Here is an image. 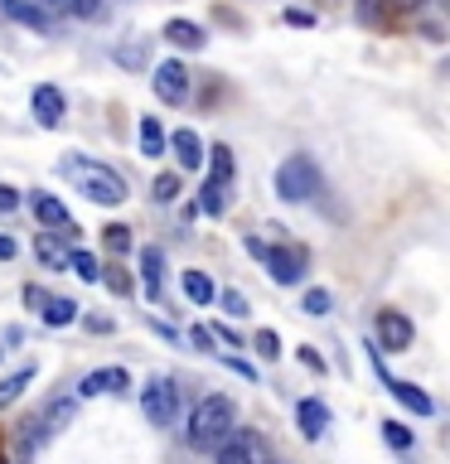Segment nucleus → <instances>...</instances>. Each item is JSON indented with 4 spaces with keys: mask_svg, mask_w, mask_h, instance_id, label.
<instances>
[{
    "mask_svg": "<svg viewBox=\"0 0 450 464\" xmlns=\"http://www.w3.org/2000/svg\"><path fill=\"white\" fill-rule=\"evenodd\" d=\"M58 174H64V179L78 188V194H87L93 203H107V208L126 203V179L112 165L93 160V155H64V160H58Z\"/></svg>",
    "mask_w": 450,
    "mask_h": 464,
    "instance_id": "1",
    "label": "nucleus"
},
{
    "mask_svg": "<svg viewBox=\"0 0 450 464\" xmlns=\"http://www.w3.org/2000/svg\"><path fill=\"white\" fill-rule=\"evenodd\" d=\"M232 420H238V411H232L228 397H203L194 406V416H189L184 435H189V445H194V450H218L232 435Z\"/></svg>",
    "mask_w": 450,
    "mask_h": 464,
    "instance_id": "2",
    "label": "nucleus"
},
{
    "mask_svg": "<svg viewBox=\"0 0 450 464\" xmlns=\"http://www.w3.org/2000/svg\"><path fill=\"white\" fill-rule=\"evenodd\" d=\"M276 194L286 203H310L319 194V169L310 155H290L281 169H276Z\"/></svg>",
    "mask_w": 450,
    "mask_h": 464,
    "instance_id": "3",
    "label": "nucleus"
},
{
    "mask_svg": "<svg viewBox=\"0 0 450 464\" xmlns=\"http://www.w3.org/2000/svg\"><path fill=\"white\" fill-rule=\"evenodd\" d=\"M141 411L151 426H174V420H180V387H174L170 377H155V382L141 392Z\"/></svg>",
    "mask_w": 450,
    "mask_h": 464,
    "instance_id": "4",
    "label": "nucleus"
},
{
    "mask_svg": "<svg viewBox=\"0 0 450 464\" xmlns=\"http://www.w3.org/2000/svg\"><path fill=\"white\" fill-rule=\"evenodd\" d=\"M257 261H267V271H271V281L276 285H296L300 281V266H305V252H300V246H261V256Z\"/></svg>",
    "mask_w": 450,
    "mask_h": 464,
    "instance_id": "5",
    "label": "nucleus"
},
{
    "mask_svg": "<svg viewBox=\"0 0 450 464\" xmlns=\"http://www.w3.org/2000/svg\"><path fill=\"white\" fill-rule=\"evenodd\" d=\"M155 97L170 102V107H180V102L189 97V68L180 63V58H165V63L155 68Z\"/></svg>",
    "mask_w": 450,
    "mask_h": 464,
    "instance_id": "6",
    "label": "nucleus"
},
{
    "mask_svg": "<svg viewBox=\"0 0 450 464\" xmlns=\"http://www.w3.org/2000/svg\"><path fill=\"white\" fill-rule=\"evenodd\" d=\"M377 343H383L387 353L412 348V319H406L402 310H383V314H377Z\"/></svg>",
    "mask_w": 450,
    "mask_h": 464,
    "instance_id": "7",
    "label": "nucleus"
},
{
    "mask_svg": "<svg viewBox=\"0 0 450 464\" xmlns=\"http://www.w3.org/2000/svg\"><path fill=\"white\" fill-rule=\"evenodd\" d=\"M213 464H261V445L252 440V435H238V430H232L228 440L213 450Z\"/></svg>",
    "mask_w": 450,
    "mask_h": 464,
    "instance_id": "8",
    "label": "nucleus"
},
{
    "mask_svg": "<svg viewBox=\"0 0 450 464\" xmlns=\"http://www.w3.org/2000/svg\"><path fill=\"white\" fill-rule=\"evenodd\" d=\"M64 111H68V102H64V92L58 87H34V116H39V126H64Z\"/></svg>",
    "mask_w": 450,
    "mask_h": 464,
    "instance_id": "9",
    "label": "nucleus"
},
{
    "mask_svg": "<svg viewBox=\"0 0 450 464\" xmlns=\"http://www.w3.org/2000/svg\"><path fill=\"white\" fill-rule=\"evenodd\" d=\"M131 387V372L126 368H97L83 377V397H97V392H126Z\"/></svg>",
    "mask_w": 450,
    "mask_h": 464,
    "instance_id": "10",
    "label": "nucleus"
},
{
    "mask_svg": "<svg viewBox=\"0 0 450 464\" xmlns=\"http://www.w3.org/2000/svg\"><path fill=\"white\" fill-rule=\"evenodd\" d=\"M0 14H10L15 24H29V29H54V20L34 5V0H0Z\"/></svg>",
    "mask_w": 450,
    "mask_h": 464,
    "instance_id": "11",
    "label": "nucleus"
},
{
    "mask_svg": "<svg viewBox=\"0 0 450 464\" xmlns=\"http://www.w3.org/2000/svg\"><path fill=\"white\" fill-rule=\"evenodd\" d=\"M296 420H300V435L305 440H319V435H325V426H329V411H325V401H300L296 406Z\"/></svg>",
    "mask_w": 450,
    "mask_h": 464,
    "instance_id": "12",
    "label": "nucleus"
},
{
    "mask_svg": "<svg viewBox=\"0 0 450 464\" xmlns=\"http://www.w3.org/2000/svg\"><path fill=\"white\" fill-rule=\"evenodd\" d=\"M34 256L44 261V266H54V271L68 266V246H64L58 232H39V237H34Z\"/></svg>",
    "mask_w": 450,
    "mask_h": 464,
    "instance_id": "13",
    "label": "nucleus"
},
{
    "mask_svg": "<svg viewBox=\"0 0 450 464\" xmlns=\"http://www.w3.org/2000/svg\"><path fill=\"white\" fill-rule=\"evenodd\" d=\"M78 310H83L78 300H68V295H49L39 314H44V324H49V329H64V324H73V319H78Z\"/></svg>",
    "mask_w": 450,
    "mask_h": 464,
    "instance_id": "14",
    "label": "nucleus"
},
{
    "mask_svg": "<svg viewBox=\"0 0 450 464\" xmlns=\"http://www.w3.org/2000/svg\"><path fill=\"white\" fill-rule=\"evenodd\" d=\"M199 213H209V218L228 213V179H213V174H209V184L199 188Z\"/></svg>",
    "mask_w": 450,
    "mask_h": 464,
    "instance_id": "15",
    "label": "nucleus"
},
{
    "mask_svg": "<svg viewBox=\"0 0 450 464\" xmlns=\"http://www.w3.org/2000/svg\"><path fill=\"white\" fill-rule=\"evenodd\" d=\"M170 145H174V155H180V169H199L203 165V145H199L194 130H174Z\"/></svg>",
    "mask_w": 450,
    "mask_h": 464,
    "instance_id": "16",
    "label": "nucleus"
},
{
    "mask_svg": "<svg viewBox=\"0 0 450 464\" xmlns=\"http://www.w3.org/2000/svg\"><path fill=\"white\" fill-rule=\"evenodd\" d=\"M165 39L174 44V49H203V44H209L194 20H170V24H165Z\"/></svg>",
    "mask_w": 450,
    "mask_h": 464,
    "instance_id": "17",
    "label": "nucleus"
},
{
    "mask_svg": "<svg viewBox=\"0 0 450 464\" xmlns=\"http://www.w3.org/2000/svg\"><path fill=\"white\" fill-rule=\"evenodd\" d=\"M34 218L44 227H73V218H68V208L58 203L54 194H34Z\"/></svg>",
    "mask_w": 450,
    "mask_h": 464,
    "instance_id": "18",
    "label": "nucleus"
},
{
    "mask_svg": "<svg viewBox=\"0 0 450 464\" xmlns=\"http://www.w3.org/2000/svg\"><path fill=\"white\" fill-rule=\"evenodd\" d=\"M387 387H392V397H397L402 406H412L416 416H431V411H435V406H431V397H426L421 387H412V382H397V377H387Z\"/></svg>",
    "mask_w": 450,
    "mask_h": 464,
    "instance_id": "19",
    "label": "nucleus"
},
{
    "mask_svg": "<svg viewBox=\"0 0 450 464\" xmlns=\"http://www.w3.org/2000/svg\"><path fill=\"white\" fill-rule=\"evenodd\" d=\"M141 271H145V295L160 300V276H165V256H160V246H145V252H141Z\"/></svg>",
    "mask_w": 450,
    "mask_h": 464,
    "instance_id": "20",
    "label": "nucleus"
},
{
    "mask_svg": "<svg viewBox=\"0 0 450 464\" xmlns=\"http://www.w3.org/2000/svg\"><path fill=\"white\" fill-rule=\"evenodd\" d=\"M29 377H34V362H24V368H15L5 382H0V406H15L24 397V387H29Z\"/></svg>",
    "mask_w": 450,
    "mask_h": 464,
    "instance_id": "21",
    "label": "nucleus"
},
{
    "mask_svg": "<svg viewBox=\"0 0 450 464\" xmlns=\"http://www.w3.org/2000/svg\"><path fill=\"white\" fill-rule=\"evenodd\" d=\"M136 140H141V155H160L165 150V130H160L155 116H141V130H136Z\"/></svg>",
    "mask_w": 450,
    "mask_h": 464,
    "instance_id": "22",
    "label": "nucleus"
},
{
    "mask_svg": "<svg viewBox=\"0 0 450 464\" xmlns=\"http://www.w3.org/2000/svg\"><path fill=\"white\" fill-rule=\"evenodd\" d=\"M68 266H73V276H83V281H102V261H97L93 252L68 246Z\"/></svg>",
    "mask_w": 450,
    "mask_h": 464,
    "instance_id": "23",
    "label": "nucleus"
},
{
    "mask_svg": "<svg viewBox=\"0 0 450 464\" xmlns=\"http://www.w3.org/2000/svg\"><path fill=\"white\" fill-rule=\"evenodd\" d=\"M184 295L194 300V304H209L218 290H213V281H209L203 271H184Z\"/></svg>",
    "mask_w": 450,
    "mask_h": 464,
    "instance_id": "24",
    "label": "nucleus"
},
{
    "mask_svg": "<svg viewBox=\"0 0 450 464\" xmlns=\"http://www.w3.org/2000/svg\"><path fill=\"white\" fill-rule=\"evenodd\" d=\"M49 5L64 14H78V20H97L102 14V0H49Z\"/></svg>",
    "mask_w": 450,
    "mask_h": 464,
    "instance_id": "25",
    "label": "nucleus"
},
{
    "mask_svg": "<svg viewBox=\"0 0 450 464\" xmlns=\"http://www.w3.org/2000/svg\"><path fill=\"white\" fill-rule=\"evenodd\" d=\"M102 242H107V246H112L116 256H122V252H131V227H122V223L102 227Z\"/></svg>",
    "mask_w": 450,
    "mask_h": 464,
    "instance_id": "26",
    "label": "nucleus"
},
{
    "mask_svg": "<svg viewBox=\"0 0 450 464\" xmlns=\"http://www.w3.org/2000/svg\"><path fill=\"white\" fill-rule=\"evenodd\" d=\"M213 179H232V150L228 145H213Z\"/></svg>",
    "mask_w": 450,
    "mask_h": 464,
    "instance_id": "27",
    "label": "nucleus"
},
{
    "mask_svg": "<svg viewBox=\"0 0 450 464\" xmlns=\"http://www.w3.org/2000/svg\"><path fill=\"white\" fill-rule=\"evenodd\" d=\"M102 281H107L116 295H131V276H126V266H102Z\"/></svg>",
    "mask_w": 450,
    "mask_h": 464,
    "instance_id": "28",
    "label": "nucleus"
},
{
    "mask_svg": "<svg viewBox=\"0 0 450 464\" xmlns=\"http://www.w3.org/2000/svg\"><path fill=\"white\" fill-rule=\"evenodd\" d=\"M383 435H387V445H392V450H412V430L397 426V420H383Z\"/></svg>",
    "mask_w": 450,
    "mask_h": 464,
    "instance_id": "29",
    "label": "nucleus"
},
{
    "mask_svg": "<svg viewBox=\"0 0 450 464\" xmlns=\"http://www.w3.org/2000/svg\"><path fill=\"white\" fill-rule=\"evenodd\" d=\"M252 343H257V353H261V358H281V339H276L271 329H257V339H252Z\"/></svg>",
    "mask_w": 450,
    "mask_h": 464,
    "instance_id": "30",
    "label": "nucleus"
},
{
    "mask_svg": "<svg viewBox=\"0 0 450 464\" xmlns=\"http://www.w3.org/2000/svg\"><path fill=\"white\" fill-rule=\"evenodd\" d=\"M155 198H160V203L180 198V174H160V179H155Z\"/></svg>",
    "mask_w": 450,
    "mask_h": 464,
    "instance_id": "31",
    "label": "nucleus"
},
{
    "mask_svg": "<svg viewBox=\"0 0 450 464\" xmlns=\"http://www.w3.org/2000/svg\"><path fill=\"white\" fill-rule=\"evenodd\" d=\"M305 314H329V290H305Z\"/></svg>",
    "mask_w": 450,
    "mask_h": 464,
    "instance_id": "32",
    "label": "nucleus"
},
{
    "mask_svg": "<svg viewBox=\"0 0 450 464\" xmlns=\"http://www.w3.org/2000/svg\"><path fill=\"white\" fill-rule=\"evenodd\" d=\"M223 310H228V314H238V319H242V314H247V300L238 295V290H223Z\"/></svg>",
    "mask_w": 450,
    "mask_h": 464,
    "instance_id": "33",
    "label": "nucleus"
},
{
    "mask_svg": "<svg viewBox=\"0 0 450 464\" xmlns=\"http://www.w3.org/2000/svg\"><path fill=\"white\" fill-rule=\"evenodd\" d=\"M15 208H20V194L10 184H0V213H15Z\"/></svg>",
    "mask_w": 450,
    "mask_h": 464,
    "instance_id": "34",
    "label": "nucleus"
},
{
    "mask_svg": "<svg viewBox=\"0 0 450 464\" xmlns=\"http://www.w3.org/2000/svg\"><path fill=\"white\" fill-rule=\"evenodd\" d=\"M44 300H49V290H39V285H24V304H29V310H44Z\"/></svg>",
    "mask_w": 450,
    "mask_h": 464,
    "instance_id": "35",
    "label": "nucleus"
},
{
    "mask_svg": "<svg viewBox=\"0 0 450 464\" xmlns=\"http://www.w3.org/2000/svg\"><path fill=\"white\" fill-rule=\"evenodd\" d=\"M116 58H122V63H145V44H131V49H122Z\"/></svg>",
    "mask_w": 450,
    "mask_h": 464,
    "instance_id": "36",
    "label": "nucleus"
},
{
    "mask_svg": "<svg viewBox=\"0 0 450 464\" xmlns=\"http://www.w3.org/2000/svg\"><path fill=\"white\" fill-rule=\"evenodd\" d=\"M209 334H213V339H223L228 348H238V343H242V339H238V334H232L228 324H218V329H209Z\"/></svg>",
    "mask_w": 450,
    "mask_h": 464,
    "instance_id": "37",
    "label": "nucleus"
},
{
    "mask_svg": "<svg viewBox=\"0 0 450 464\" xmlns=\"http://www.w3.org/2000/svg\"><path fill=\"white\" fill-rule=\"evenodd\" d=\"M194 343L203 348V353H213V343H218V339H213V334H209V329L199 324V329H194Z\"/></svg>",
    "mask_w": 450,
    "mask_h": 464,
    "instance_id": "38",
    "label": "nucleus"
},
{
    "mask_svg": "<svg viewBox=\"0 0 450 464\" xmlns=\"http://www.w3.org/2000/svg\"><path fill=\"white\" fill-rule=\"evenodd\" d=\"M10 256H15V242H10V237H0V261H10Z\"/></svg>",
    "mask_w": 450,
    "mask_h": 464,
    "instance_id": "39",
    "label": "nucleus"
},
{
    "mask_svg": "<svg viewBox=\"0 0 450 464\" xmlns=\"http://www.w3.org/2000/svg\"><path fill=\"white\" fill-rule=\"evenodd\" d=\"M392 5H397V10H421L426 0H392Z\"/></svg>",
    "mask_w": 450,
    "mask_h": 464,
    "instance_id": "40",
    "label": "nucleus"
},
{
    "mask_svg": "<svg viewBox=\"0 0 450 464\" xmlns=\"http://www.w3.org/2000/svg\"><path fill=\"white\" fill-rule=\"evenodd\" d=\"M0 464H5V459H0Z\"/></svg>",
    "mask_w": 450,
    "mask_h": 464,
    "instance_id": "41",
    "label": "nucleus"
}]
</instances>
